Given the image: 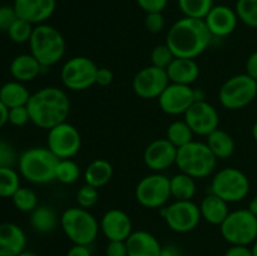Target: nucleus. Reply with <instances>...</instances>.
Returning <instances> with one entry per match:
<instances>
[{"instance_id":"30","label":"nucleus","mask_w":257,"mask_h":256,"mask_svg":"<svg viewBox=\"0 0 257 256\" xmlns=\"http://www.w3.org/2000/svg\"><path fill=\"white\" fill-rule=\"evenodd\" d=\"M171 197L176 201H191L196 195V178L185 172H178L170 177Z\"/></svg>"},{"instance_id":"17","label":"nucleus","mask_w":257,"mask_h":256,"mask_svg":"<svg viewBox=\"0 0 257 256\" xmlns=\"http://www.w3.org/2000/svg\"><path fill=\"white\" fill-rule=\"evenodd\" d=\"M177 151L167 138H158L146 147L143 161L152 172H163L176 165Z\"/></svg>"},{"instance_id":"8","label":"nucleus","mask_w":257,"mask_h":256,"mask_svg":"<svg viewBox=\"0 0 257 256\" xmlns=\"http://www.w3.org/2000/svg\"><path fill=\"white\" fill-rule=\"evenodd\" d=\"M250 192V180L241 170L226 167L212 177L210 193L218 196L227 203H236L247 197Z\"/></svg>"},{"instance_id":"15","label":"nucleus","mask_w":257,"mask_h":256,"mask_svg":"<svg viewBox=\"0 0 257 256\" xmlns=\"http://www.w3.org/2000/svg\"><path fill=\"white\" fill-rule=\"evenodd\" d=\"M183 115V119L197 136L207 137L220 125L217 109L206 100H196Z\"/></svg>"},{"instance_id":"26","label":"nucleus","mask_w":257,"mask_h":256,"mask_svg":"<svg viewBox=\"0 0 257 256\" xmlns=\"http://www.w3.org/2000/svg\"><path fill=\"white\" fill-rule=\"evenodd\" d=\"M30 226L38 233H50L60 225V217L53 207L48 205H39L30 212Z\"/></svg>"},{"instance_id":"14","label":"nucleus","mask_w":257,"mask_h":256,"mask_svg":"<svg viewBox=\"0 0 257 256\" xmlns=\"http://www.w3.org/2000/svg\"><path fill=\"white\" fill-rule=\"evenodd\" d=\"M170 83L166 69L148 65L136 73L132 80V88L142 99H158Z\"/></svg>"},{"instance_id":"35","label":"nucleus","mask_w":257,"mask_h":256,"mask_svg":"<svg viewBox=\"0 0 257 256\" xmlns=\"http://www.w3.org/2000/svg\"><path fill=\"white\" fill-rule=\"evenodd\" d=\"M80 177V167L72 158L59 160L55 170V181H59L64 185L75 183Z\"/></svg>"},{"instance_id":"3","label":"nucleus","mask_w":257,"mask_h":256,"mask_svg":"<svg viewBox=\"0 0 257 256\" xmlns=\"http://www.w3.org/2000/svg\"><path fill=\"white\" fill-rule=\"evenodd\" d=\"M59 158L48 147H32L19 155L18 172L33 185H45L55 181Z\"/></svg>"},{"instance_id":"34","label":"nucleus","mask_w":257,"mask_h":256,"mask_svg":"<svg viewBox=\"0 0 257 256\" xmlns=\"http://www.w3.org/2000/svg\"><path fill=\"white\" fill-rule=\"evenodd\" d=\"M20 173L14 167L0 168V198H12L20 187Z\"/></svg>"},{"instance_id":"21","label":"nucleus","mask_w":257,"mask_h":256,"mask_svg":"<svg viewBox=\"0 0 257 256\" xmlns=\"http://www.w3.org/2000/svg\"><path fill=\"white\" fill-rule=\"evenodd\" d=\"M27 233L17 223H0V256H18L27 250Z\"/></svg>"},{"instance_id":"50","label":"nucleus","mask_w":257,"mask_h":256,"mask_svg":"<svg viewBox=\"0 0 257 256\" xmlns=\"http://www.w3.org/2000/svg\"><path fill=\"white\" fill-rule=\"evenodd\" d=\"M160 256H182V251L175 243H168V245L162 246Z\"/></svg>"},{"instance_id":"10","label":"nucleus","mask_w":257,"mask_h":256,"mask_svg":"<svg viewBox=\"0 0 257 256\" xmlns=\"http://www.w3.org/2000/svg\"><path fill=\"white\" fill-rule=\"evenodd\" d=\"M98 65L87 57H72L63 64L60 79L67 89L82 92L95 84Z\"/></svg>"},{"instance_id":"11","label":"nucleus","mask_w":257,"mask_h":256,"mask_svg":"<svg viewBox=\"0 0 257 256\" xmlns=\"http://www.w3.org/2000/svg\"><path fill=\"white\" fill-rule=\"evenodd\" d=\"M136 200L146 208H162L171 198L170 177L152 172L141 178L136 186Z\"/></svg>"},{"instance_id":"56","label":"nucleus","mask_w":257,"mask_h":256,"mask_svg":"<svg viewBox=\"0 0 257 256\" xmlns=\"http://www.w3.org/2000/svg\"><path fill=\"white\" fill-rule=\"evenodd\" d=\"M256 35H257V29H256Z\"/></svg>"},{"instance_id":"40","label":"nucleus","mask_w":257,"mask_h":256,"mask_svg":"<svg viewBox=\"0 0 257 256\" xmlns=\"http://www.w3.org/2000/svg\"><path fill=\"white\" fill-rule=\"evenodd\" d=\"M18 160L19 156L14 146L8 141L0 140V168L14 167L15 165H18Z\"/></svg>"},{"instance_id":"7","label":"nucleus","mask_w":257,"mask_h":256,"mask_svg":"<svg viewBox=\"0 0 257 256\" xmlns=\"http://www.w3.org/2000/svg\"><path fill=\"white\" fill-rule=\"evenodd\" d=\"M220 231L230 245L250 246L257 238V217L248 208L230 211L220 225Z\"/></svg>"},{"instance_id":"49","label":"nucleus","mask_w":257,"mask_h":256,"mask_svg":"<svg viewBox=\"0 0 257 256\" xmlns=\"http://www.w3.org/2000/svg\"><path fill=\"white\" fill-rule=\"evenodd\" d=\"M65 256H93V255L88 245H74V243H73V246L67 251V255Z\"/></svg>"},{"instance_id":"45","label":"nucleus","mask_w":257,"mask_h":256,"mask_svg":"<svg viewBox=\"0 0 257 256\" xmlns=\"http://www.w3.org/2000/svg\"><path fill=\"white\" fill-rule=\"evenodd\" d=\"M105 256H128L125 241H108L105 246Z\"/></svg>"},{"instance_id":"22","label":"nucleus","mask_w":257,"mask_h":256,"mask_svg":"<svg viewBox=\"0 0 257 256\" xmlns=\"http://www.w3.org/2000/svg\"><path fill=\"white\" fill-rule=\"evenodd\" d=\"M128 256H160L162 245L153 233L137 230L125 240Z\"/></svg>"},{"instance_id":"12","label":"nucleus","mask_w":257,"mask_h":256,"mask_svg":"<svg viewBox=\"0 0 257 256\" xmlns=\"http://www.w3.org/2000/svg\"><path fill=\"white\" fill-rule=\"evenodd\" d=\"M161 216L166 225L177 233H187L195 230L202 220L200 206L191 201H173L170 205L160 208Z\"/></svg>"},{"instance_id":"2","label":"nucleus","mask_w":257,"mask_h":256,"mask_svg":"<svg viewBox=\"0 0 257 256\" xmlns=\"http://www.w3.org/2000/svg\"><path fill=\"white\" fill-rule=\"evenodd\" d=\"M30 122L42 130H52L67 122L70 113V100L67 93L58 87H44L30 95L27 104Z\"/></svg>"},{"instance_id":"18","label":"nucleus","mask_w":257,"mask_h":256,"mask_svg":"<svg viewBox=\"0 0 257 256\" xmlns=\"http://www.w3.org/2000/svg\"><path fill=\"white\" fill-rule=\"evenodd\" d=\"M99 227L108 241H125L135 231L130 215L119 208L108 210L100 218Z\"/></svg>"},{"instance_id":"36","label":"nucleus","mask_w":257,"mask_h":256,"mask_svg":"<svg viewBox=\"0 0 257 256\" xmlns=\"http://www.w3.org/2000/svg\"><path fill=\"white\" fill-rule=\"evenodd\" d=\"M235 12L240 22L257 29V0H237Z\"/></svg>"},{"instance_id":"29","label":"nucleus","mask_w":257,"mask_h":256,"mask_svg":"<svg viewBox=\"0 0 257 256\" xmlns=\"http://www.w3.org/2000/svg\"><path fill=\"white\" fill-rule=\"evenodd\" d=\"M206 143L217 160L230 158L235 152V141L226 131L217 128L206 137Z\"/></svg>"},{"instance_id":"27","label":"nucleus","mask_w":257,"mask_h":256,"mask_svg":"<svg viewBox=\"0 0 257 256\" xmlns=\"http://www.w3.org/2000/svg\"><path fill=\"white\" fill-rule=\"evenodd\" d=\"M32 93L29 92L24 83L18 80H9L0 87V100L8 108L27 105Z\"/></svg>"},{"instance_id":"42","label":"nucleus","mask_w":257,"mask_h":256,"mask_svg":"<svg viewBox=\"0 0 257 256\" xmlns=\"http://www.w3.org/2000/svg\"><path fill=\"white\" fill-rule=\"evenodd\" d=\"M145 27L153 34L162 32L166 27V19L162 13H147L145 18Z\"/></svg>"},{"instance_id":"48","label":"nucleus","mask_w":257,"mask_h":256,"mask_svg":"<svg viewBox=\"0 0 257 256\" xmlns=\"http://www.w3.org/2000/svg\"><path fill=\"white\" fill-rule=\"evenodd\" d=\"M246 74L257 80V50L248 55L246 60Z\"/></svg>"},{"instance_id":"31","label":"nucleus","mask_w":257,"mask_h":256,"mask_svg":"<svg viewBox=\"0 0 257 256\" xmlns=\"http://www.w3.org/2000/svg\"><path fill=\"white\" fill-rule=\"evenodd\" d=\"M193 131L191 130L190 125L186 123V120H175L171 123L166 131V138L172 143L175 147L181 148L187 143L193 141Z\"/></svg>"},{"instance_id":"41","label":"nucleus","mask_w":257,"mask_h":256,"mask_svg":"<svg viewBox=\"0 0 257 256\" xmlns=\"http://www.w3.org/2000/svg\"><path fill=\"white\" fill-rule=\"evenodd\" d=\"M28 122H30V115L27 105L10 108L9 114H8V123L15 127H23Z\"/></svg>"},{"instance_id":"5","label":"nucleus","mask_w":257,"mask_h":256,"mask_svg":"<svg viewBox=\"0 0 257 256\" xmlns=\"http://www.w3.org/2000/svg\"><path fill=\"white\" fill-rule=\"evenodd\" d=\"M60 227L74 245L90 246L100 231L99 221L95 216L89 210L79 206L63 211L60 215Z\"/></svg>"},{"instance_id":"4","label":"nucleus","mask_w":257,"mask_h":256,"mask_svg":"<svg viewBox=\"0 0 257 256\" xmlns=\"http://www.w3.org/2000/svg\"><path fill=\"white\" fill-rule=\"evenodd\" d=\"M65 39L53 25H35L29 40L30 54L44 68L57 64L65 54Z\"/></svg>"},{"instance_id":"44","label":"nucleus","mask_w":257,"mask_h":256,"mask_svg":"<svg viewBox=\"0 0 257 256\" xmlns=\"http://www.w3.org/2000/svg\"><path fill=\"white\" fill-rule=\"evenodd\" d=\"M138 7L147 13H162L168 4V0H136Z\"/></svg>"},{"instance_id":"32","label":"nucleus","mask_w":257,"mask_h":256,"mask_svg":"<svg viewBox=\"0 0 257 256\" xmlns=\"http://www.w3.org/2000/svg\"><path fill=\"white\" fill-rule=\"evenodd\" d=\"M178 8L183 17L205 19L210 10L215 7L213 0H177Z\"/></svg>"},{"instance_id":"24","label":"nucleus","mask_w":257,"mask_h":256,"mask_svg":"<svg viewBox=\"0 0 257 256\" xmlns=\"http://www.w3.org/2000/svg\"><path fill=\"white\" fill-rule=\"evenodd\" d=\"M43 67L30 53L19 54L12 60L9 65V72L14 80L22 83H28L34 80L42 74Z\"/></svg>"},{"instance_id":"51","label":"nucleus","mask_w":257,"mask_h":256,"mask_svg":"<svg viewBox=\"0 0 257 256\" xmlns=\"http://www.w3.org/2000/svg\"><path fill=\"white\" fill-rule=\"evenodd\" d=\"M8 114H9V108L0 100V128L8 123Z\"/></svg>"},{"instance_id":"54","label":"nucleus","mask_w":257,"mask_h":256,"mask_svg":"<svg viewBox=\"0 0 257 256\" xmlns=\"http://www.w3.org/2000/svg\"><path fill=\"white\" fill-rule=\"evenodd\" d=\"M251 250H252V255L257 256V238L255 242L252 243V246H251Z\"/></svg>"},{"instance_id":"47","label":"nucleus","mask_w":257,"mask_h":256,"mask_svg":"<svg viewBox=\"0 0 257 256\" xmlns=\"http://www.w3.org/2000/svg\"><path fill=\"white\" fill-rule=\"evenodd\" d=\"M223 256H253L250 246L231 245Z\"/></svg>"},{"instance_id":"16","label":"nucleus","mask_w":257,"mask_h":256,"mask_svg":"<svg viewBox=\"0 0 257 256\" xmlns=\"http://www.w3.org/2000/svg\"><path fill=\"white\" fill-rule=\"evenodd\" d=\"M196 102L195 89L191 85L170 83L158 97V104L170 115L185 114L188 108Z\"/></svg>"},{"instance_id":"23","label":"nucleus","mask_w":257,"mask_h":256,"mask_svg":"<svg viewBox=\"0 0 257 256\" xmlns=\"http://www.w3.org/2000/svg\"><path fill=\"white\" fill-rule=\"evenodd\" d=\"M171 83L191 85L200 77V67L196 59L190 58H175L166 69Z\"/></svg>"},{"instance_id":"33","label":"nucleus","mask_w":257,"mask_h":256,"mask_svg":"<svg viewBox=\"0 0 257 256\" xmlns=\"http://www.w3.org/2000/svg\"><path fill=\"white\" fill-rule=\"evenodd\" d=\"M12 201L15 208L19 210L20 212L30 213L39 206V200H38L37 192L34 190H32V188L23 187V186H20L15 191L14 195L12 196Z\"/></svg>"},{"instance_id":"43","label":"nucleus","mask_w":257,"mask_h":256,"mask_svg":"<svg viewBox=\"0 0 257 256\" xmlns=\"http://www.w3.org/2000/svg\"><path fill=\"white\" fill-rule=\"evenodd\" d=\"M18 19V14L13 5H0V30L7 33Z\"/></svg>"},{"instance_id":"37","label":"nucleus","mask_w":257,"mask_h":256,"mask_svg":"<svg viewBox=\"0 0 257 256\" xmlns=\"http://www.w3.org/2000/svg\"><path fill=\"white\" fill-rule=\"evenodd\" d=\"M34 27L35 25L30 24L27 20L18 18L14 22V24L9 28L7 34L12 42L17 43V44H24V43H29Z\"/></svg>"},{"instance_id":"38","label":"nucleus","mask_w":257,"mask_h":256,"mask_svg":"<svg viewBox=\"0 0 257 256\" xmlns=\"http://www.w3.org/2000/svg\"><path fill=\"white\" fill-rule=\"evenodd\" d=\"M175 58V54L166 43L165 44H158L151 52V65H155L161 69H167L168 65L173 62Z\"/></svg>"},{"instance_id":"6","label":"nucleus","mask_w":257,"mask_h":256,"mask_svg":"<svg viewBox=\"0 0 257 256\" xmlns=\"http://www.w3.org/2000/svg\"><path fill=\"white\" fill-rule=\"evenodd\" d=\"M176 166L181 172L193 178H206L211 176L217 166V158L206 142L195 141L178 148Z\"/></svg>"},{"instance_id":"25","label":"nucleus","mask_w":257,"mask_h":256,"mask_svg":"<svg viewBox=\"0 0 257 256\" xmlns=\"http://www.w3.org/2000/svg\"><path fill=\"white\" fill-rule=\"evenodd\" d=\"M200 212L202 220L211 225L220 226L230 213L228 203L213 193H208L200 203Z\"/></svg>"},{"instance_id":"39","label":"nucleus","mask_w":257,"mask_h":256,"mask_svg":"<svg viewBox=\"0 0 257 256\" xmlns=\"http://www.w3.org/2000/svg\"><path fill=\"white\" fill-rule=\"evenodd\" d=\"M98 200H99V191H98V188L93 187V186L88 185V183H84L78 190L77 202L79 207L89 210L90 207H93L98 202Z\"/></svg>"},{"instance_id":"52","label":"nucleus","mask_w":257,"mask_h":256,"mask_svg":"<svg viewBox=\"0 0 257 256\" xmlns=\"http://www.w3.org/2000/svg\"><path fill=\"white\" fill-rule=\"evenodd\" d=\"M248 210H250L251 213H253V215L257 217V196L252 198V200L250 201V205H248Z\"/></svg>"},{"instance_id":"9","label":"nucleus","mask_w":257,"mask_h":256,"mask_svg":"<svg viewBox=\"0 0 257 256\" xmlns=\"http://www.w3.org/2000/svg\"><path fill=\"white\" fill-rule=\"evenodd\" d=\"M257 95V80L246 73L228 78L218 92L221 105L226 109L237 110L247 107Z\"/></svg>"},{"instance_id":"55","label":"nucleus","mask_w":257,"mask_h":256,"mask_svg":"<svg viewBox=\"0 0 257 256\" xmlns=\"http://www.w3.org/2000/svg\"><path fill=\"white\" fill-rule=\"evenodd\" d=\"M252 137H253V140L257 142V122L253 124V127H252Z\"/></svg>"},{"instance_id":"20","label":"nucleus","mask_w":257,"mask_h":256,"mask_svg":"<svg viewBox=\"0 0 257 256\" xmlns=\"http://www.w3.org/2000/svg\"><path fill=\"white\" fill-rule=\"evenodd\" d=\"M203 20L213 38L228 37L235 32L238 23L235 9L227 5H215Z\"/></svg>"},{"instance_id":"13","label":"nucleus","mask_w":257,"mask_h":256,"mask_svg":"<svg viewBox=\"0 0 257 256\" xmlns=\"http://www.w3.org/2000/svg\"><path fill=\"white\" fill-rule=\"evenodd\" d=\"M47 147L59 160L72 158L82 147V137L77 128L68 122H63L48 131Z\"/></svg>"},{"instance_id":"1","label":"nucleus","mask_w":257,"mask_h":256,"mask_svg":"<svg viewBox=\"0 0 257 256\" xmlns=\"http://www.w3.org/2000/svg\"><path fill=\"white\" fill-rule=\"evenodd\" d=\"M212 39L205 20L183 17L170 28L166 44L171 48L176 58L196 59L210 47Z\"/></svg>"},{"instance_id":"28","label":"nucleus","mask_w":257,"mask_h":256,"mask_svg":"<svg viewBox=\"0 0 257 256\" xmlns=\"http://www.w3.org/2000/svg\"><path fill=\"white\" fill-rule=\"evenodd\" d=\"M113 177V166L104 158L92 161L84 170V181L88 185L100 188L107 185Z\"/></svg>"},{"instance_id":"46","label":"nucleus","mask_w":257,"mask_h":256,"mask_svg":"<svg viewBox=\"0 0 257 256\" xmlns=\"http://www.w3.org/2000/svg\"><path fill=\"white\" fill-rule=\"evenodd\" d=\"M113 79H114V77H113L112 70L105 67L98 68L97 77H95V84L100 85V87H108L109 84H112Z\"/></svg>"},{"instance_id":"19","label":"nucleus","mask_w":257,"mask_h":256,"mask_svg":"<svg viewBox=\"0 0 257 256\" xmlns=\"http://www.w3.org/2000/svg\"><path fill=\"white\" fill-rule=\"evenodd\" d=\"M18 18L33 25L44 24L57 9V0H14Z\"/></svg>"},{"instance_id":"53","label":"nucleus","mask_w":257,"mask_h":256,"mask_svg":"<svg viewBox=\"0 0 257 256\" xmlns=\"http://www.w3.org/2000/svg\"><path fill=\"white\" fill-rule=\"evenodd\" d=\"M18 256H39V255H37V253L33 252V251L24 250L22 253H19V255H18Z\"/></svg>"}]
</instances>
